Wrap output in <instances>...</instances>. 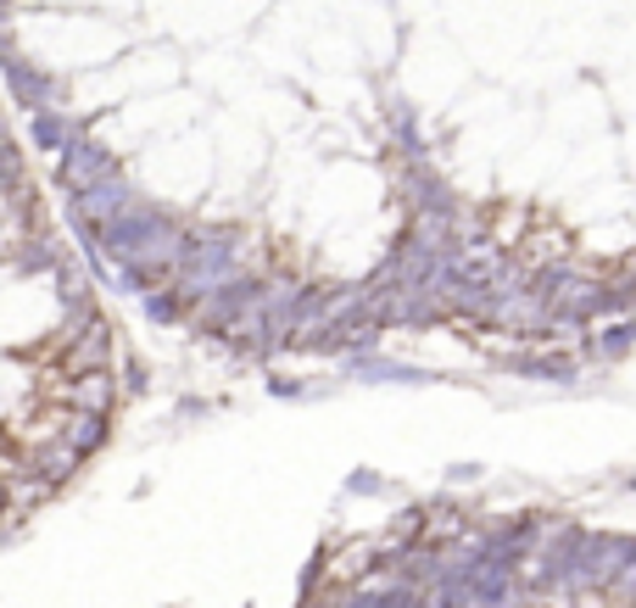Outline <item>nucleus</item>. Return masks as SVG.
<instances>
[{
  "label": "nucleus",
  "instance_id": "1",
  "mask_svg": "<svg viewBox=\"0 0 636 608\" xmlns=\"http://www.w3.org/2000/svg\"><path fill=\"white\" fill-rule=\"evenodd\" d=\"M0 67H7V84H12V96H18L29 112H40V107H56V101H62L56 78H51V73H40L29 56H18L7 40H0Z\"/></svg>",
  "mask_w": 636,
  "mask_h": 608
},
{
  "label": "nucleus",
  "instance_id": "2",
  "mask_svg": "<svg viewBox=\"0 0 636 608\" xmlns=\"http://www.w3.org/2000/svg\"><path fill=\"white\" fill-rule=\"evenodd\" d=\"M118 162H112V151L107 145H96V140H84L78 129L67 134V145H62V173L56 180L67 185V191H78V185H89V180H101V173H112Z\"/></svg>",
  "mask_w": 636,
  "mask_h": 608
},
{
  "label": "nucleus",
  "instance_id": "3",
  "mask_svg": "<svg viewBox=\"0 0 636 608\" xmlns=\"http://www.w3.org/2000/svg\"><path fill=\"white\" fill-rule=\"evenodd\" d=\"M29 134H34V145H45V151H62V145H67V134H73V123H67L56 107H40V112L29 118Z\"/></svg>",
  "mask_w": 636,
  "mask_h": 608
}]
</instances>
